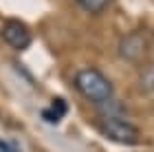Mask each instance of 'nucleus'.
Wrapping results in <instances>:
<instances>
[{"label": "nucleus", "mask_w": 154, "mask_h": 152, "mask_svg": "<svg viewBox=\"0 0 154 152\" xmlns=\"http://www.w3.org/2000/svg\"><path fill=\"white\" fill-rule=\"evenodd\" d=\"M75 88L82 93L84 99L97 104V106H101V104H106L115 97V86L112 82H110L106 75H103L99 68H79V71L75 73Z\"/></svg>", "instance_id": "obj_1"}, {"label": "nucleus", "mask_w": 154, "mask_h": 152, "mask_svg": "<svg viewBox=\"0 0 154 152\" xmlns=\"http://www.w3.org/2000/svg\"><path fill=\"white\" fill-rule=\"evenodd\" d=\"M97 128L106 139L119 146H137L141 139V130L134 123L125 121L123 117H99Z\"/></svg>", "instance_id": "obj_2"}, {"label": "nucleus", "mask_w": 154, "mask_h": 152, "mask_svg": "<svg viewBox=\"0 0 154 152\" xmlns=\"http://www.w3.org/2000/svg\"><path fill=\"white\" fill-rule=\"evenodd\" d=\"M148 49H150V40H148V36H145L143 31H132L119 42V55H121L125 62L143 60Z\"/></svg>", "instance_id": "obj_3"}, {"label": "nucleus", "mask_w": 154, "mask_h": 152, "mask_svg": "<svg viewBox=\"0 0 154 152\" xmlns=\"http://www.w3.org/2000/svg\"><path fill=\"white\" fill-rule=\"evenodd\" d=\"M0 36L16 51H26L31 46V31L20 20H7L2 24V29H0Z\"/></svg>", "instance_id": "obj_4"}, {"label": "nucleus", "mask_w": 154, "mask_h": 152, "mask_svg": "<svg viewBox=\"0 0 154 152\" xmlns=\"http://www.w3.org/2000/svg\"><path fill=\"white\" fill-rule=\"evenodd\" d=\"M139 86L143 93H154V64H148L139 73Z\"/></svg>", "instance_id": "obj_5"}, {"label": "nucleus", "mask_w": 154, "mask_h": 152, "mask_svg": "<svg viewBox=\"0 0 154 152\" xmlns=\"http://www.w3.org/2000/svg\"><path fill=\"white\" fill-rule=\"evenodd\" d=\"M86 13H101L112 0H75Z\"/></svg>", "instance_id": "obj_6"}, {"label": "nucleus", "mask_w": 154, "mask_h": 152, "mask_svg": "<svg viewBox=\"0 0 154 152\" xmlns=\"http://www.w3.org/2000/svg\"><path fill=\"white\" fill-rule=\"evenodd\" d=\"M51 110L55 113V117H57V119H62V117L66 115V110H68V104L62 99V97H53V101H51Z\"/></svg>", "instance_id": "obj_7"}, {"label": "nucleus", "mask_w": 154, "mask_h": 152, "mask_svg": "<svg viewBox=\"0 0 154 152\" xmlns=\"http://www.w3.org/2000/svg\"><path fill=\"white\" fill-rule=\"evenodd\" d=\"M0 152H20V148H18V143H13V141L0 139Z\"/></svg>", "instance_id": "obj_8"}]
</instances>
